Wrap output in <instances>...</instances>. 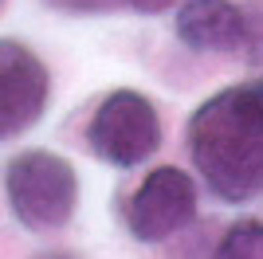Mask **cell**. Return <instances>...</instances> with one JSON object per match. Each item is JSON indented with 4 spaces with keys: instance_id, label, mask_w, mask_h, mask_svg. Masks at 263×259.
<instances>
[{
    "instance_id": "1",
    "label": "cell",
    "mask_w": 263,
    "mask_h": 259,
    "mask_svg": "<svg viewBox=\"0 0 263 259\" xmlns=\"http://www.w3.org/2000/svg\"><path fill=\"white\" fill-rule=\"evenodd\" d=\"M189 153L212 193L228 205L263 189V102L252 86L212 95L189 122Z\"/></svg>"
},
{
    "instance_id": "7",
    "label": "cell",
    "mask_w": 263,
    "mask_h": 259,
    "mask_svg": "<svg viewBox=\"0 0 263 259\" xmlns=\"http://www.w3.org/2000/svg\"><path fill=\"white\" fill-rule=\"evenodd\" d=\"M55 12L71 16H102V12H138V16H161L177 0H44Z\"/></svg>"
},
{
    "instance_id": "4",
    "label": "cell",
    "mask_w": 263,
    "mask_h": 259,
    "mask_svg": "<svg viewBox=\"0 0 263 259\" xmlns=\"http://www.w3.org/2000/svg\"><path fill=\"white\" fill-rule=\"evenodd\" d=\"M193 216H197V184L177 165L154 169L126 205V224H130L134 239H142V244L169 239Z\"/></svg>"
},
{
    "instance_id": "9",
    "label": "cell",
    "mask_w": 263,
    "mask_h": 259,
    "mask_svg": "<svg viewBox=\"0 0 263 259\" xmlns=\"http://www.w3.org/2000/svg\"><path fill=\"white\" fill-rule=\"evenodd\" d=\"M252 90H255V95H259V102H263V83H255V86H252Z\"/></svg>"
},
{
    "instance_id": "3",
    "label": "cell",
    "mask_w": 263,
    "mask_h": 259,
    "mask_svg": "<svg viewBox=\"0 0 263 259\" xmlns=\"http://www.w3.org/2000/svg\"><path fill=\"white\" fill-rule=\"evenodd\" d=\"M87 141L95 157L114 169H134L145 157H154L161 145V118L154 102L138 90H114L95 106L87 126Z\"/></svg>"
},
{
    "instance_id": "8",
    "label": "cell",
    "mask_w": 263,
    "mask_h": 259,
    "mask_svg": "<svg viewBox=\"0 0 263 259\" xmlns=\"http://www.w3.org/2000/svg\"><path fill=\"white\" fill-rule=\"evenodd\" d=\"M212 259H263V220H240L220 239Z\"/></svg>"
},
{
    "instance_id": "6",
    "label": "cell",
    "mask_w": 263,
    "mask_h": 259,
    "mask_svg": "<svg viewBox=\"0 0 263 259\" xmlns=\"http://www.w3.org/2000/svg\"><path fill=\"white\" fill-rule=\"evenodd\" d=\"M177 40L193 51H236L248 43V16L228 0H185L177 8Z\"/></svg>"
},
{
    "instance_id": "2",
    "label": "cell",
    "mask_w": 263,
    "mask_h": 259,
    "mask_svg": "<svg viewBox=\"0 0 263 259\" xmlns=\"http://www.w3.org/2000/svg\"><path fill=\"white\" fill-rule=\"evenodd\" d=\"M8 208L28 232H59L75 216L79 177L67 157L51 150H24L4 169Z\"/></svg>"
},
{
    "instance_id": "5",
    "label": "cell",
    "mask_w": 263,
    "mask_h": 259,
    "mask_svg": "<svg viewBox=\"0 0 263 259\" xmlns=\"http://www.w3.org/2000/svg\"><path fill=\"white\" fill-rule=\"evenodd\" d=\"M51 79L32 47L16 40H0V141L32 130L44 118Z\"/></svg>"
}]
</instances>
